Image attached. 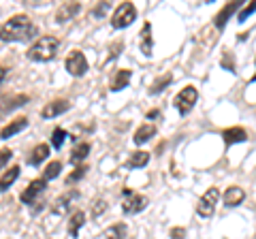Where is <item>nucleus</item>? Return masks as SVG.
Instances as JSON below:
<instances>
[{"mask_svg":"<svg viewBox=\"0 0 256 239\" xmlns=\"http://www.w3.org/2000/svg\"><path fill=\"white\" fill-rule=\"evenodd\" d=\"M38 34V28L34 26V24L30 22V18H26V15H15V18H11L9 22L2 26V41H32Z\"/></svg>","mask_w":256,"mask_h":239,"instance_id":"nucleus-1","label":"nucleus"},{"mask_svg":"<svg viewBox=\"0 0 256 239\" xmlns=\"http://www.w3.org/2000/svg\"><path fill=\"white\" fill-rule=\"evenodd\" d=\"M58 47H60V38L58 36H41L38 41L34 43L28 50V58L34 60V62H47V60H54L56 54H58Z\"/></svg>","mask_w":256,"mask_h":239,"instance_id":"nucleus-2","label":"nucleus"},{"mask_svg":"<svg viewBox=\"0 0 256 239\" xmlns=\"http://www.w3.org/2000/svg\"><path fill=\"white\" fill-rule=\"evenodd\" d=\"M134 18H137V9H134V4L122 2L114 11V15H111V26H114L116 30H122L126 26H130V24L134 22Z\"/></svg>","mask_w":256,"mask_h":239,"instance_id":"nucleus-3","label":"nucleus"},{"mask_svg":"<svg viewBox=\"0 0 256 239\" xmlns=\"http://www.w3.org/2000/svg\"><path fill=\"white\" fill-rule=\"evenodd\" d=\"M196 100H198V92H196V88H192V86H186L184 90L175 96V107H178V111L182 116H186L192 111V107L196 105Z\"/></svg>","mask_w":256,"mask_h":239,"instance_id":"nucleus-4","label":"nucleus"},{"mask_svg":"<svg viewBox=\"0 0 256 239\" xmlns=\"http://www.w3.org/2000/svg\"><path fill=\"white\" fill-rule=\"evenodd\" d=\"M218 198H220V192H218V188H210L207 192L201 196V201H198L196 205V214L198 216H203V218H210L214 210H216V205H218Z\"/></svg>","mask_w":256,"mask_h":239,"instance_id":"nucleus-5","label":"nucleus"},{"mask_svg":"<svg viewBox=\"0 0 256 239\" xmlns=\"http://www.w3.org/2000/svg\"><path fill=\"white\" fill-rule=\"evenodd\" d=\"M64 66H66V70L70 75L82 77V75H86V70H88V60H86V56L79 50H73L68 54L66 62H64Z\"/></svg>","mask_w":256,"mask_h":239,"instance_id":"nucleus-6","label":"nucleus"},{"mask_svg":"<svg viewBox=\"0 0 256 239\" xmlns=\"http://www.w3.org/2000/svg\"><path fill=\"white\" fill-rule=\"evenodd\" d=\"M124 194H126V201L122 205V210L124 214H139L146 210V205H148V198L143 196V194H137V192H130V190H124Z\"/></svg>","mask_w":256,"mask_h":239,"instance_id":"nucleus-7","label":"nucleus"},{"mask_svg":"<svg viewBox=\"0 0 256 239\" xmlns=\"http://www.w3.org/2000/svg\"><path fill=\"white\" fill-rule=\"evenodd\" d=\"M47 188V182L45 180H32L30 184H28V188L22 192V203H26V205H32L34 203V198L38 196V194H43V190Z\"/></svg>","mask_w":256,"mask_h":239,"instance_id":"nucleus-8","label":"nucleus"},{"mask_svg":"<svg viewBox=\"0 0 256 239\" xmlns=\"http://www.w3.org/2000/svg\"><path fill=\"white\" fill-rule=\"evenodd\" d=\"M79 11H82V4H79V2H64L60 9H58V13H56V22L64 24V22L73 20Z\"/></svg>","mask_w":256,"mask_h":239,"instance_id":"nucleus-9","label":"nucleus"},{"mask_svg":"<svg viewBox=\"0 0 256 239\" xmlns=\"http://www.w3.org/2000/svg\"><path fill=\"white\" fill-rule=\"evenodd\" d=\"M68 107H70L68 100H54V102H50V105L43 107L41 116H43V118H56V116L64 114V111H68Z\"/></svg>","mask_w":256,"mask_h":239,"instance_id":"nucleus-10","label":"nucleus"},{"mask_svg":"<svg viewBox=\"0 0 256 239\" xmlns=\"http://www.w3.org/2000/svg\"><path fill=\"white\" fill-rule=\"evenodd\" d=\"M246 198V192L239 186H230L226 192H224V205L226 207H235V205H239Z\"/></svg>","mask_w":256,"mask_h":239,"instance_id":"nucleus-11","label":"nucleus"},{"mask_svg":"<svg viewBox=\"0 0 256 239\" xmlns=\"http://www.w3.org/2000/svg\"><path fill=\"white\" fill-rule=\"evenodd\" d=\"M239 6H242V2H228V4H224V9L216 15V26H218V30H222L224 26H226V20L233 15Z\"/></svg>","mask_w":256,"mask_h":239,"instance_id":"nucleus-12","label":"nucleus"},{"mask_svg":"<svg viewBox=\"0 0 256 239\" xmlns=\"http://www.w3.org/2000/svg\"><path fill=\"white\" fill-rule=\"evenodd\" d=\"M222 137H224V141H226L228 146H233V143H242V141H246V139H248V134H246L244 128L235 126V128H226V130H224V132H222Z\"/></svg>","mask_w":256,"mask_h":239,"instance_id":"nucleus-13","label":"nucleus"},{"mask_svg":"<svg viewBox=\"0 0 256 239\" xmlns=\"http://www.w3.org/2000/svg\"><path fill=\"white\" fill-rule=\"evenodd\" d=\"M26 126H28V118H18L15 122H11L9 126H4L2 128V139H9V137H13V134L22 132Z\"/></svg>","mask_w":256,"mask_h":239,"instance_id":"nucleus-14","label":"nucleus"},{"mask_svg":"<svg viewBox=\"0 0 256 239\" xmlns=\"http://www.w3.org/2000/svg\"><path fill=\"white\" fill-rule=\"evenodd\" d=\"M154 134H156V126L154 124H143L141 128L134 132V143H137V146H143V143L150 141Z\"/></svg>","mask_w":256,"mask_h":239,"instance_id":"nucleus-15","label":"nucleus"},{"mask_svg":"<svg viewBox=\"0 0 256 239\" xmlns=\"http://www.w3.org/2000/svg\"><path fill=\"white\" fill-rule=\"evenodd\" d=\"M130 75H132V73H130L128 68H120L118 73H116V79L111 82V90H114V92H120L122 88H126L128 82H130Z\"/></svg>","mask_w":256,"mask_h":239,"instance_id":"nucleus-16","label":"nucleus"},{"mask_svg":"<svg viewBox=\"0 0 256 239\" xmlns=\"http://www.w3.org/2000/svg\"><path fill=\"white\" fill-rule=\"evenodd\" d=\"M141 52L143 56H152V24H146L141 30Z\"/></svg>","mask_w":256,"mask_h":239,"instance_id":"nucleus-17","label":"nucleus"},{"mask_svg":"<svg viewBox=\"0 0 256 239\" xmlns=\"http://www.w3.org/2000/svg\"><path fill=\"white\" fill-rule=\"evenodd\" d=\"M50 156V146H45V143H38V146L32 150V154H30V164H41L45 158Z\"/></svg>","mask_w":256,"mask_h":239,"instance_id":"nucleus-18","label":"nucleus"},{"mask_svg":"<svg viewBox=\"0 0 256 239\" xmlns=\"http://www.w3.org/2000/svg\"><path fill=\"white\" fill-rule=\"evenodd\" d=\"M18 175H20V166H11L9 171H4V173H2V180H0V190H2V192H6V190H9V186L13 184L15 180H18Z\"/></svg>","mask_w":256,"mask_h":239,"instance_id":"nucleus-19","label":"nucleus"},{"mask_svg":"<svg viewBox=\"0 0 256 239\" xmlns=\"http://www.w3.org/2000/svg\"><path fill=\"white\" fill-rule=\"evenodd\" d=\"M84 222H86V214L84 212H75L73 216H70V220H68V233L73 237H77L79 228L84 226Z\"/></svg>","mask_w":256,"mask_h":239,"instance_id":"nucleus-20","label":"nucleus"},{"mask_svg":"<svg viewBox=\"0 0 256 239\" xmlns=\"http://www.w3.org/2000/svg\"><path fill=\"white\" fill-rule=\"evenodd\" d=\"M148 162H150L148 152H134L130 158H128V166H130V169H141V166H146Z\"/></svg>","mask_w":256,"mask_h":239,"instance_id":"nucleus-21","label":"nucleus"},{"mask_svg":"<svg viewBox=\"0 0 256 239\" xmlns=\"http://www.w3.org/2000/svg\"><path fill=\"white\" fill-rule=\"evenodd\" d=\"M90 154V146L88 143H79V146H75V150L70 152V162H82V160H86V156Z\"/></svg>","mask_w":256,"mask_h":239,"instance_id":"nucleus-22","label":"nucleus"},{"mask_svg":"<svg viewBox=\"0 0 256 239\" xmlns=\"http://www.w3.org/2000/svg\"><path fill=\"white\" fill-rule=\"evenodd\" d=\"M126 237V226L124 224H114L111 228H107L105 233H102L100 239H124Z\"/></svg>","mask_w":256,"mask_h":239,"instance_id":"nucleus-23","label":"nucleus"},{"mask_svg":"<svg viewBox=\"0 0 256 239\" xmlns=\"http://www.w3.org/2000/svg\"><path fill=\"white\" fill-rule=\"evenodd\" d=\"M77 196H79V192H66L62 198H58V203H56V214H64V212L68 210L70 201H75Z\"/></svg>","mask_w":256,"mask_h":239,"instance_id":"nucleus-24","label":"nucleus"},{"mask_svg":"<svg viewBox=\"0 0 256 239\" xmlns=\"http://www.w3.org/2000/svg\"><path fill=\"white\" fill-rule=\"evenodd\" d=\"M60 171H62V162L60 160L50 162V164L45 166V180H56L60 175Z\"/></svg>","mask_w":256,"mask_h":239,"instance_id":"nucleus-25","label":"nucleus"},{"mask_svg":"<svg viewBox=\"0 0 256 239\" xmlns=\"http://www.w3.org/2000/svg\"><path fill=\"white\" fill-rule=\"evenodd\" d=\"M171 79H173L171 75L158 77V79H156V82H154V84H152V88H150V92H152V94H158V92H162V90H164V88H166V86H169V84H171Z\"/></svg>","mask_w":256,"mask_h":239,"instance_id":"nucleus-26","label":"nucleus"},{"mask_svg":"<svg viewBox=\"0 0 256 239\" xmlns=\"http://www.w3.org/2000/svg\"><path fill=\"white\" fill-rule=\"evenodd\" d=\"M64 139H66V130L56 128L54 134H52V146H54L56 150H60V148H62V143H64Z\"/></svg>","mask_w":256,"mask_h":239,"instance_id":"nucleus-27","label":"nucleus"},{"mask_svg":"<svg viewBox=\"0 0 256 239\" xmlns=\"http://www.w3.org/2000/svg\"><path fill=\"white\" fill-rule=\"evenodd\" d=\"M256 11V0H254V2H250V4H248V6H244V9L242 11H239V15H237V20L239 22H246L248 20V15H252Z\"/></svg>","mask_w":256,"mask_h":239,"instance_id":"nucleus-28","label":"nucleus"},{"mask_svg":"<svg viewBox=\"0 0 256 239\" xmlns=\"http://www.w3.org/2000/svg\"><path fill=\"white\" fill-rule=\"evenodd\" d=\"M86 171H88V166H77V169H75L73 173H70V175H68V180H66V182H68V184H73V182H77V180H82Z\"/></svg>","mask_w":256,"mask_h":239,"instance_id":"nucleus-29","label":"nucleus"},{"mask_svg":"<svg viewBox=\"0 0 256 239\" xmlns=\"http://www.w3.org/2000/svg\"><path fill=\"white\" fill-rule=\"evenodd\" d=\"M105 210H107V203H105V201H98V203H96V205L92 207V216H94V218H98Z\"/></svg>","mask_w":256,"mask_h":239,"instance_id":"nucleus-30","label":"nucleus"},{"mask_svg":"<svg viewBox=\"0 0 256 239\" xmlns=\"http://www.w3.org/2000/svg\"><path fill=\"white\" fill-rule=\"evenodd\" d=\"M107 9H109V2H100V4H98V9H94V11H92V15H94V18H100V15L105 13Z\"/></svg>","mask_w":256,"mask_h":239,"instance_id":"nucleus-31","label":"nucleus"},{"mask_svg":"<svg viewBox=\"0 0 256 239\" xmlns=\"http://www.w3.org/2000/svg\"><path fill=\"white\" fill-rule=\"evenodd\" d=\"M20 102H28V96H18L15 100H11L9 105H6V109H15V107H20Z\"/></svg>","mask_w":256,"mask_h":239,"instance_id":"nucleus-32","label":"nucleus"},{"mask_svg":"<svg viewBox=\"0 0 256 239\" xmlns=\"http://www.w3.org/2000/svg\"><path fill=\"white\" fill-rule=\"evenodd\" d=\"M171 237L173 239H184L186 237V230L184 228H171Z\"/></svg>","mask_w":256,"mask_h":239,"instance_id":"nucleus-33","label":"nucleus"},{"mask_svg":"<svg viewBox=\"0 0 256 239\" xmlns=\"http://www.w3.org/2000/svg\"><path fill=\"white\" fill-rule=\"evenodd\" d=\"M13 154H11V150H2V156H0V164H6V160H9V158H11Z\"/></svg>","mask_w":256,"mask_h":239,"instance_id":"nucleus-34","label":"nucleus"},{"mask_svg":"<svg viewBox=\"0 0 256 239\" xmlns=\"http://www.w3.org/2000/svg\"><path fill=\"white\" fill-rule=\"evenodd\" d=\"M252 82H256V75H254V79H252Z\"/></svg>","mask_w":256,"mask_h":239,"instance_id":"nucleus-35","label":"nucleus"}]
</instances>
